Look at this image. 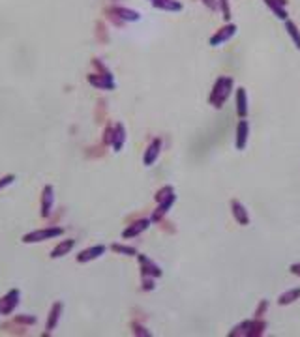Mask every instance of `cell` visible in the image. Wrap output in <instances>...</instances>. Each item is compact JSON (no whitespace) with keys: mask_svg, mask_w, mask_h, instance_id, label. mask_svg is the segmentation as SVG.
Here are the masks:
<instances>
[{"mask_svg":"<svg viewBox=\"0 0 300 337\" xmlns=\"http://www.w3.org/2000/svg\"><path fill=\"white\" fill-rule=\"evenodd\" d=\"M203 2H205L206 6H210V8H212V9H216V8H218V4H216V0H203Z\"/></svg>","mask_w":300,"mask_h":337,"instance_id":"cell-32","label":"cell"},{"mask_svg":"<svg viewBox=\"0 0 300 337\" xmlns=\"http://www.w3.org/2000/svg\"><path fill=\"white\" fill-rule=\"evenodd\" d=\"M237 148H244L246 146V137H248V122L242 120L239 124V129H237Z\"/></svg>","mask_w":300,"mask_h":337,"instance_id":"cell-16","label":"cell"},{"mask_svg":"<svg viewBox=\"0 0 300 337\" xmlns=\"http://www.w3.org/2000/svg\"><path fill=\"white\" fill-rule=\"evenodd\" d=\"M73 245H75V240H64V242H60L55 249H53L51 257L53 259H59V257H64L66 253H69L73 249Z\"/></svg>","mask_w":300,"mask_h":337,"instance_id":"cell-13","label":"cell"},{"mask_svg":"<svg viewBox=\"0 0 300 337\" xmlns=\"http://www.w3.org/2000/svg\"><path fill=\"white\" fill-rule=\"evenodd\" d=\"M171 195H173L171 187H165V189H162V191L158 193V197H156V199H158V202H162V201H165L167 197H171Z\"/></svg>","mask_w":300,"mask_h":337,"instance_id":"cell-26","label":"cell"},{"mask_svg":"<svg viewBox=\"0 0 300 337\" xmlns=\"http://www.w3.org/2000/svg\"><path fill=\"white\" fill-rule=\"evenodd\" d=\"M88 83L98 86V88H105V90H113V88H115L113 77H105L102 75V73H90V75H88Z\"/></svg>","mask_w":300,"mask_h":337,"instance_id":"cell-6","label":"cell"},{"mask_svg":"<svg viewBox=\"0 0 300 337\" xmlns=\"http://www.w3.org/2000/svg\"><path fill=\"white\" fill-rule=\"evenodd\" d=\"M17 322H23V324H34L36 322V319L34 317H17Z\"/></svg>","mask_w":300,"mask_h":337,"instance_id":"cell-29","label":"cell"},{"mask_svg":"<svg viewBox=\"0 0 300 337\" xmlns=\"http://www.w3.org/2000/svg\"><path fill=\"white\" fill-rule=\"evenodd\" d=\"M92 64H94V66L98 67V69H100V73H102V75H105V77H113V75H111V71H109L107 67L103 66V62H102L100 58H94V60H92Z\"/></svg>","mask_w":300,"mask_h":337,"instance_id":"cell-23","label":"cell"},{"mask_svg":"<svg viewBox=\"0 0 300 337\" xmlns=\"http://www.w3.org/2000/svg\"><path fill=\"white\" fill-rule=\"evenodd\" d=\"M160 146H162V141H160V139L152 141V144L148 146V150H146V154H145V165L154 163V160L158 158V154H160Z\"/></svg>","mask_w":300,"mask_h":337,"instance_id":"cell-15","label":"cell"},{"mask_svg":"<svg viewBox=\"0 0 300 337\" xmlns=\"http://www.w3.org/2000/svg\"><path fill=\"white\" fill-rule=\"evenodd\" d=\"M148 223H150L148 219H141V221H135V223H133L131 227L124 230V234H122V236H124V238H131V236H137L139 232H143V230L148 227Z\"/></svg>","mask_w":300,"mask_h":337,"instance_id":"cell-14","label":"cell"},{"mask_svg":"<svg viewBox=\"0 0 300 337\" xmlns=\"http://www.w3.org/2000/svg\"><path fill=\"white\" fill-rule=\"evenodd\" d=\"M98 38H100V42H107L109 38H107V28H103V23H98Z\"/></svg>","mask_w":300,"mask_h":337,"instance_id":"cell-24","label":"cell"},{"mask_svg":"<svg viewBox=\"0 0 300 337\" xmlns=\"http://www.w3.org/2000/svg\"><path fill=\"white\" fill-rule=\"evenodd\" d=\"M220 4H222V9H223V19L227 21V19L231 17V8H229V2H227V0H220Z\"/></svg>","mask_w":300,"mask_h":337,"instance_id":"cell-25","label":"cell"},{"mask_svg":"<svg viewBox=\"0 0 300 337\" xmlns=\"http://www.w3.org/2000/svg\"><path fill=\"white\" fill-rule=\"evenodd\" d=\"M124 141H126L124 126H122V124H117V126H115V131H113V146H115V150L120 152V148L124 146Z\"/></svg>","mask_w":300,"mask_h":337,"instance_id":"cell-12","label":"cell"},{"mask_svg":"<svg viewBox=\"0 0 300 337\" xmlns=\"http://www.w3.org/2000/svg\"><path fill=\"white\" fill-rule=\"evenodd\" d=\"M53 199H55V195H53V187L51 185H45V189H43V197H42V216L43 218H47V216L51 214Z\"/></svg>","mask_w":300,"mask_h":337,"instance_id":"cell-8","label":"cell"},{"mask_svg":"<svg viewBox=\"0 0 300 337\" xmlns=\"http://www.w3.org/2000/svg\"><path fill=\"white\" fill-rule=\"evenodd\" d=\"M237 103H239V114L242 118L246 116V112H248V107H246V90L244 88H240L239 92H237Z\"/></svg>","mask_w":300,"mask_h":337,"instance_id":"cell-18","label":"cell"},{"mask_svg":"<svg viewBox=\"0 0 300 337\" xmlns=\"http://www.w3.org/2000/svg\"><path fill=\"white\" fill-rule=\"evenodd\" d=\"M60 313H62V302L53 303L51 313H49V320H47V332H45V334H51L53 330H55V326L59 324Z\"/></svg>","mask_w":300,"mask_h":337,"instance_id":"cell-9","label":"cell"},{"mask_svg":"<svg viewBox=\"0 0 300 337\" xmlns=\"http://www.w3.org/2000/svg\"><path fill=\"white\" fill-rule=\"evenodd\" d=\"M152 2H154V4H158V2H163V0H152Z\"/></svg>","mask_w":300,"mask_h":337,"instance_id":"cell-34","label":"cell"},{"mask_svg":"<svg viewBox=\"0 0 300 337\" xmlns=\"http://www.w3.org/2000/svg\"><path fill=\"white\" fill-rule=\"evenodd\" d=\"M111 249L117 253H122V255H128V257H135V255H137V251H135L133 247H128V245H122V244H113Z\"/></svg>","mask_w":300,"mask_h":337,"instance_id":"cell-21","label":"cell"},{"mask_svg":"<svg viewBox=\"0 0 300 337\" xmlns=\"http://www.w3.org/2000/svg\"><path fill=\"white\" fill-rule=\"evenodd\" d=\"M143 283H145V285H143V286H145L146 290H148V288H154V281H152V279L148 281V278H146L145 274H143Z\"/></svg>","mask_w":300,"mask_h":337,"instance_id":"cell-30","label":"cell"},{"mask_svg":"<svg viewBox=\"0 0 300 337\" xmlns=\"http://www.w3.org/2000/svg\"><path fill=\"white\" fill-rule=\"evenodd\" d=\"M145 328H141V326H133V334L137 332V334H141V336H148V332H143Z\"/></svg>","mask_w":300,"mask_h":337,"instance_id":"cell-31","label":"cell"},{"mask_svg":"<svg viewBox=\"0 0 300 337\" xmlns=\"http://www.w3.org/2000/svg\"><path fill=\"white\" fill-rule=\"evenodd\" d=\"M300 296V288H295V290H291V292H287V294H282L280 296V303H291L295 298H299Z\"/></svg>","mask_w":300,"mask_h":337,"instance_id":"cell-22","label":"cell"},{"mask_svg":"<svg viewBox=\"0 0 300 337\" xmlns=\"http://www.w3.org/2000/svg\"><path fill=\"white\" fill-rule=\"evenodd\" d=\"M291 270H293V274H297V276H300V264H293Z\"/></svg>","mask_w":300,"mask_h":337,"instance_id":"cell-33","label":"cell"},{"mask_svg":"<svg viewBox=\"0 0 300 337\" xmlns=\"http://www.w3.org/2000/svg\"><path fill=\"white\" fill-rule=\"evenodd\" d=\"M17 303H19V290L13 288V290H9L8 294L0 300V315H9V313L15 309Z\"/></svg>","mask_w":300,"mask_h":337,"instance_id":"cell-4","label":"cell"},{"mask_svg":"<svg viewBox=\"0 0 300 337\" xmlns=\"http://www.w3.org/2000/svg\"><path fill=\"white\" fill-rule=\"evenodd\" d=\"M233 210H235V216H237V219H239L242 225H246V223H248L246 210H244V206H242L239 201H233Z\"/></svg>","mask_w":300,"mask_h":337,"instance_id":"cell-20","label":"cell"},{"mask_svg":"<svg viewBox=\"0 0 300 337\" xmlns=\"http://www.w3.org/2000/svg\"><path fill=\"white\" fill-rule=\"evenodd\" d=\"M235 32H237V26L235 25H225L223 28H220L218 32L210 38V45H222L223 42H227V40H231L233 36H235Z\"/></svg>","mask_w":300,"mask_h":337,"instance_id":"cell-5","label":"cell"},{"mask_svg":"<svg viewBox=\"0 0 300 337\" xmlns=\"http://www.w3.org/2000/svg\"><path fill=\"white\" fill-rule=\"evenodd\" d=\"M105 253V245H94V247H88L85 251H81L77 255V261L79 262H88V261H94L98 259L100 255Z\"/></svg>","mask_w":300,"mask_h":337,"instance_id":"cell-7","label":"cell"},{"mask_svg":"<svg viewBox=\"0 0 300 337\" xmlns=\"http://www.w3.org/2000/svg\"><path fill=\"white\" fill-rule=\"evenodd\" d=\"M15 180V176H11V174H8V176H4V178H0V189L4 187V185H9L11 182Z\"/></svg>","mask_w":300,"mask_h":337,"instance_id":"cell-28","label":"cell"},{"mask_svg":"<svg viewBox=\"0 0 300 337\" xmlns=\"http://www.w3.org/2000/svg\"><path fill=\"white\" fill-rule=\"evenodd\" d=\"M62 232H64V228L62 227L40 228V230H34V232H28V234L23 236V242H25V244H34V242H42V240H47V238L60 236Z\"/></svg>","mask_w":300,"mask_h":337,"instance_id":"cell-2","label":"cell"},{"mask_svg":"<svg viewBox=\"0 0 300 337\" xmlns=\"http://www.w3.org/2000/svg\"><path fill=\"white\" fill-rule=\"evenodd\" d=\"M139 262H141V270H143V274H145V276H150V274H152V276H156V278H158V276H162V270L158 268L154 262L148 261L146 257L139 255Z\"/></svg>","mask_w":300,"mask_h":337,"instance_id":"cell-10","label":"cell"},{"mask_svg":"<svg viewBox=\"0 0 300 337\" xmlns=\"http://www.w3.org/2000/svg\"><path fill=\"white\" fill-rule=\"evenodd\" d=\"M107 13L111 15V19L117 23V25H122L124 21H137L139 13L133 11L129 8H124V6H113V8L107 9Z\"/></svg>","mask_w":300,"mask_h":337,"instance_id":"cell-3","label":"cell"},{"mask_svg":"<svg viewBox=\"0 0 300 337\" xmlns=\"http://www.w3.org/2000/svg\"><path fill=\"white\" fill-rule=\"evenodd\" d=\"M266 6L274 11L276 15L280 17V19H283V21H287V11L283 9V6L287 4V0H265Z\"/></svg>","mask_w":300,"mask_h":337,"instance_id":"cell-11","label":"cell"},{"mask_svg":"<svg viewBox=\"0 0 300 337\" xmlns=\"http://www.w3.org/2000/svg\"><path fill=\"white\" fill-rule=\"evenodd\" d=\"M113 131H115V127H107V129H105V135H103V143L105 144H111L113 143Z\"/></svg>","mask_w":300,"mask_h":337,"instance_id":"cell-27","label":"cell"},{"mask_svg":"<svg viewBox=\"0 0 300 337\" xmlns=\"http://www.w3.org/2000/svg\"><path fill=\"white\" fill-rule=\"evenodd\" d=\"M285 30H287V34L293 38V42H295V45L300 49V30L299 26L295 25L293 21H285Z\"/></svg>","mask_w":300,"mask_h":337,"instance_id":"cell-17","label":"cell"},{"mask_svg":"<svg viewBox=\"0 0 300 337\" xmlns=\"http://www.w3.org/2000/svg\"><path fill=\"white\" fill-rule=\"evenodd\" d=\"M231 88H233L231 77H220V79L216 81L212 92H210V101L214 103L216 107H222V103L227 100V96H229V92H231Z\"/></svg>","mask_w":300,"mask_h":337,"instance_id":"cell-1","label":"cell"},{"mask_svg":"<svg viewBox=\"0 0 300 337\" xmlns=\"http://www.w3.org/2000/svg\"><path fill=\"white\" fill-rule=\"evenodd\" d=\"M154 6L160 9H165V11H179V9H182V4L177 2V0H163V2L154 4Z\"/></svg>","mask_w":300,"mask_h":337,"instance_id":"cell-19","label":"cell"}]
</instances>
